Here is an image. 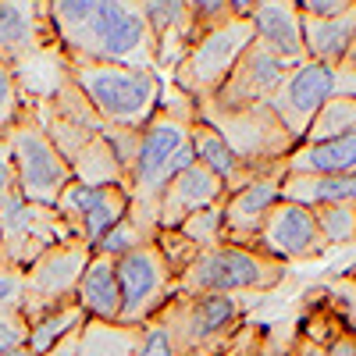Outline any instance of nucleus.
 I'll return each instance as SVG.
<instances>
[{"mask_svg": "<svg viewBox=\"0 0 356 356\" xmlns=\"http://www.w3.org/2000/svg\"><path fill=\"white\" fill-rule=\"evenodd\" d=\"M196 118L175 114L168 107H161L146 129L139 132L136 154L129 164V218L136 225H143L146 232H157V207L161 196L168 189V182L175 175H182L189 164H196L193 143H189V125Z\"/></svg>", "mask_w": 356, "mask_h": 356, "instance_id": "1", "label": "nucleus"}, {"mask_svg": "<svg viewBox=\"0 0 356 356\" xmlns=\"http://www.w3.org/2000/svg\"><path fill=\"white\" fill-rule=\"evenodd\" d=\"M68 82L89 104L104 129L143 132L161 111V79L146 68L104 65V61H68Z\"/></svg>", "mask_w": 356, "mask_h": 356, "instance_id": "2", "label": "nucleus"}, {"mask_svg": "<svg viewBox=\"0 0 356 356\" xmlns=\"http://www.w3.org/2000/svg\"><path fill=\"white\" fill-rule=\"evenodd\" d=\"M285 278V264L264 257L253 246L221 243L200 250L196 260L175 278V296H243V292H271Z\"/></svg>", "mask_w": 356, "mask_h": 356, "instance_id": "3", "label": "nucleus"}, {"mask_svg": "<svg viewBox=\"0 0 356 356\" xmlns=\"http://www.w3.org/2000/svg\"><path fill=\"white\" fill-rule=\"evenodd\" d=\"M65 57L68 61H104L157 72V43L143 18L139 0H104L93 25Z\"/></svg>", "mask_w": 356, "mask_h": 356, "instance_id": "4", "label": "nucleus"}, {"mask_svg": "<svg viewBox=\"0 0 356 356\" xmlns=\"http://www.w3.org/2000/svg\"><path fill=\"white\" fill-rule=\"evenodd\" d=\"M246 317V303L239 296H175V300L157 314L164 328L171 332L178 356H221L232 339L239 335Z\"/></svg>", "mask_w": 356, "mask_h": 356, "instance_id": "5", "label": "nucleus"}, {"mask_svg": "<svg viewBox=\"0 0 356 356\" xmlns=\"http://www.w3.org/2000/svg\"><path fill=\"white\" fill-rule=\"evenodd\" d=\"M4 139L11 150V164H15L18 196L29 203H40V207H57V200L68 189L75 171L68 157L54 146L47 129L40 125V118L22 111V118L8 129Z\"/></svg>", "mask_w": 356, "mask_h": 356, "instance_id": "6", "label": "nucleus"}, {"mask_svg": "<svg viewBox=\"0 0 356 356\" xmlns=\"http://www.w3.org/2000/svg\"><path fill=\"white\" fill-rule=\"evenodd\" d=\"M332 97H356V61L324 65V61H310L307 57L303 65L289 68L285 82L278 86V93L271 97L267 107L278 114L285 132L300 146L317 111Z\"/></svg>", "mask_w": 356, "mask_h": 356, "instance_id": "7", "label": "nucleus"}, {"mask_svg": "<svg viewBox=\"0 0 356 356\" xmlns=\"http://www.w3.org/2000/svg\"><path fill=\"white\" fill-rule=\"evenodd\" d=\"M250 43H253L250 18H228L214 29H203L175 68V89H182L189 100H196V107L207 104L221 89V82L228 79V72L235 68V61Z\"/></svg>", "mask_w": 356, "mask_h": 356, "instance_id": "8", "label": "nucleus"}, {"mask_svg": "<svg viewBox=\"0 0 356 356\" xmlns=\"http://www.w3.org/2000/svg\"><path fill=\"white\" fill-rule=\"evenodd\" d=\"M203 122H211L239 161L253 171V175H285V157L296 150V139L285 132V125L278 122V114L271 107H250V111H235V114H221V111H200Z\"/></svg>", "mask_w": 356, "mask_h": 356, "instance_id": "9", "label": "nucleus"}, {"mask_svg": "<svg viewBox=\"0 0 356 356\" xmlns=\"http://www.w3.org/2000/svg\"><path fill=\"white\" fill-rule=\"evenodd\" d=\"M114 271L118 285H122V324L129 328L154 321L175 300V275L154 239L118 257Z\"/></svg>", "mask_w": 356, "mask_h": 356, "instance_id": "10", "label": "nucleus"}, {"mask_svg": "<svg viewBox=\"0 0 356 356\" xmlns=\"http://www.w3.org/2000/svg\"><path fill=\"white\" fill-rule=\"evenodd\" d=\"M68 239H75V235L57 214V207L29 203L18 193L0 207V260L15 264L18 271H29L47 250Z\"/></svg>", "mask_w": 356, "mask_h": 356, "instance_id": "11", "label": "nucleus"}, {"mask_svg": "<svg viewBox=\"0 0 356 356\" xmlns=\"http://www.w3.org/2000/svg\"><path fill=\"white\" fill-rule=\"evenodd\" d=\"M89 257H93V250L86 243L68 239V243H57L54 250H47L29 267L25 271V303H22L25 321H36L40 314H47L54 307L72 303Z\"/></svg>", "mask_w": 356, "mask_h": 356, "instance_id": "12", "label": "nucleus"}, {"mask_svg": "<svg viewBox=\"0 0 356 356\" xmlns=\"http://www.w3.org/2000/svg\"><path fill=\"white\" fill-rule=\"evenodd\" d=\"M289 65L278 54H271L267 47H260L257 40L243 50V57L235 61V68L228 72V79L221 82V89L200 104V111H221V114H235V111H250V107H264L271 104V97L278 93V86L285 82Z\"/></svg>", "mask_w": 356, "mask_h": 356, "instance_id": "13", "label": "nucleus"}, {"mask_svg": "<svg viewBox=\"0 0 356 356\" xmlns=\"http://www.w3.org/2000/svg\"><path fill=\"white\" fill-rule=\"evenodd\" d=\"M129 207H132V200H129L125 186H86L79 178H72L61 200H57V214L65 218L68 232L79 243L97 250L104 235L122 218H129Z\"/></svg>", "mask_w": 356, "mask_h": 356, "instance_id": "14", "label": "nucleus"}, {"mask_svg": "<svg viewBox=\"0 0 356 356\" xmlns=\"http://www.w3.org/2000/svg\"><path fill=\"white\" fill-rule=\"evenodd\" d=\"M253 250H260L264 257H271L278 264H296V260H314L328 250L324 235L317 228V218L310 207L282 200L271 214H267L264 228L257 232Z\"/></svg>", "mask_w": 356, "mask_h": 356, "instance_id": "15", "label": "nucleus"}, {"mask_svg": "<svg viewBox=\"0 0 356 356\" xmlns=\"http://www.w3.org/2000/svg\"><path fill=\"white\" fill-rule=\"evenodd\" d=\"M54 47L57 36L50 25L47 0H0V61L11 72Z\"/></svg>", "mask_w": 356, "mask_h": 356, "instance_id": "16", "label": "nucleus"}, {"mask_svg": "<svg viewBox=\"0 0 356 356\" xmlns=\"http://www.w3.org/2000/svg\"><path fill=\"white\" fill-rule=\"evenodd\" d=\"M282 178L285 175H257L246 186L232 189L221 200L225 243H235V246H253L257 243V232L264 228L267 214L282 203Z\"/></svg>", "mask_w": 356, "mask_h": 356, "instance_id": "17", "label": "nucleus"}, {"mask_svg": "<svg viewBox=\"0 0 356 356\" xmlns=\"http://www.w3.org/2000/svg\"><path fill=\"white\" fill-rule=\"evenodd\" d=\"M228 196L225 182L218 175H211L203 164H189L182 175H175L164 196H161V207H157V232H171L178 228L186 218L207 211V207H218L221 200Z\"/></svg>", "mask_w": 356, "mask_h": 356, "instance_id": "18", "label": "nucleus"}, {"mask_svg": "<svg viewBox=\"0 0 356 356\" xmlns=\"http://www.w3.org/2000/svg\"><path fill=\"white\" fill-rule=\"evenodd\" d=\"M253 25V40L278 54L289 68L307 61V47H303V15L296 8V0H260L250 11Z\"/></svg>", "mask_w": 356, "mask_h": 356, "instance_id": "19", "label": "nucleus"}, {"mask_svg": "<svg viewBox=\"0 0 356 356\" xmlns=\"http://www.w3.org/2000/svg\"><path fill=\"white\" fill-rule=\"evenodd\" d=\"M75 303L82 307L86 321H107L122 324V285H118L114 260L104 253H93L75 289Z\"/></svg>", "mask_w": 356, "mask_h": 356, "instance_id": "20", "label": "nucleus"}, {"mask_svg": "<svg viewBox=\"0 0 356 356\" xmlns=\"http://www.w3.org/2000/svg\"><path fill=\"white\" fill-rule=\"evenodd\" d=\"M189 143H193L196 164H203L211 175H218L228 193L239 189V186H246L250 178H257V175L239 161V154H235L232 146H228V139H225L211 122H203L200 114H196V122L189 125Z\"/></svg>", "mask_w": 356, "mask_h": 356, "instance_id": "21", "label": "nucleus"}, {"mask_svg": "<svg viewBox=\"0 0 356 356\" xmlns=\"http://www.w3.org/2000/svg\"><path fill=\"white\" fill-rule=\"evenodd\" d=\"M303 47L310 61L342 65L356 50V8L332 18H303Z\"/></svg>", "mask_w": 356, "mask_h": 356, "instance_id": "22", "label": "nucleus"}, {"mask_svg": "<svg viewBox=\"0 0 356 356\" xmlns=\"http://www.w3.org/2000/svg\"><path fill=\"white\" fill-rule=\"evenodd\" d=\"M356 171V132L328 143H300L285 157V175H349Z\"/></svg>", "mask_w": 356, "mask_h": 356, "instance_id": "23", "label": "nucleus"}, {"mask_svg": "<svg viewBox=\"0 0 356 356\" xmlns=\"http://www.w3.org/2000/svg\"><path fill=\"white\" fill-rule=\"evenodd\" d=\"M282 200L303 203L310 211L332 203H356V171L349 175H285Z\"/></svg>", "mask_w": 356, "mask_h": 356, "instance_id": "24", "label": "nucleus"}, {"mask_svg": "<svg viewBox=\"0 0 356 356\" xmlns=\"http://www.w3.org/2000/svg\"><path fill=\"white\" fill-rule=\"evenodd\" d=\"M82 324H86V314L72 300L65 307H54V310L40 314L36 321H29V342L25 346H29V353H33V356H43V353H50L57 342H61L65 335L79 332Z\"/></svg>", "mask_w": 356, "mask_h": 356, "instance_id": "25", "label": "nucleus"}, {"mask_svg": "<svg viewBox=\"0 0 356 356\" xmlns=\"http://www.w3.org/2000/svg\"><path fill=\"white\" fill-rule=\"evenodd\" d=\"M100 4H104V0H47L50 25H54V36H57L61 54H72L75 50V43L82 40V33L93 25Z\"/></svg>", "mask_w": 356, "mask_h": 356, "instance_id": "26", "label": "nucleus"}, {"mask_svg": "<svg viewBox=\"0 0 356 356\" xmlns=\"http://www.w3.org/2000/svg\"><path fill=\"white\" fill-rule=\"evenodd\" d=\"M136 339H139V328H129V324L86 321L79 356H132Z\"/></svg>", "mask_w": 356, "mask_h": 356, "instance_id": "27", "label": "nucleus"}, {"mask_svg": "<svg viewBox=\"0 0 356 356\" xmlns=\"http://www.w3.org/2000/svg\"><path fill=\"white\" fill-rule=\"evenodd\" d=\"M346 132H356V97H332L310 122L303 143H328Z\"/></svg>", "mask_w": 356, "mask_h": 356, "instance_id": "28", "label": "nucleus"}, {"mask_svg": "<svg viewBox=\"0 0 356 356\" xmlns=\"http://www.w3.org/2000/svg\"><path fill=\"white\" fill-rule=\"evenodd\" d=\"M328 246H356V203H332L314 211Z\"/></svg>", "mask_w": 356, "mask_h": 356, "instance_id": "29", "label": "nucleus"}, {"mask_svg": "<svg viewBox=\"0 0 356 356\" xmlns=\"http://www.w3.org/2000/svg\"><path fill=\"white\" fill-rule=\"evenodd\" d=\"M175 232H182L186 239L200 250H211V246H221L225 243V211H221V203L218 207H207V211L186 218L182 225H178Z\"/></svg>", "mask_w": 356, "mask_h": 356, "instance_id": "30", "label": "nucleus"}, {"mask_svg": "<svg viewBox=\"0 0 356 356\" xmlns=\"http://www.w3.org/2000/svg\"><path fill=\"white\" fill-rule=\"evenodd\" d=\"M154 235L146 232L143 225H136L132 218H122L118 221L104 239L97 243V250L93 253H104V257H111V260H118V257H125L129 250H136V246H143V243H150Z\"/></svg>", "mask_w": 356, "mask_h": 356, "instance_id": "31", "label": "nucleus"}, {"mask_svg": "<svg viewBox=\"0 0 356 356\" xmlns=\"http://www.w3.org/2000/svg\"><path fill=\"white\" fill-rule=\"evenodd\" d=\"M132 356H178V346L171 339V332L164 328V321H146L139 324V339H136V349Z\"/></svg>", "mask_w": 356, "mask_h": 356, "instance_id": "32", "label": "nucleus"}, {"mask_svg": "<svg viewBox=\"0 0 356 356\" xmlns=\"http://www.w3.org/2000/svg\"><path fill=\"white\" fill-rule=\"evenodd\" d=\"M22 118V89L15 72L0 61V136H8V129Z\"/></svg>", "mask_w": 356, "mask_h": 356, "instance_id": "33", "label": "nucleus"}, {"mask_svg": "<svg viewBox=\"0 0 356 356\" xmlns=\"http://www.w3.org/2000/svg\"><path fill=\"white\" fill-rule=\"evenodd\" d=\"M221 356H285V353L275 349L271 335L264 328H239V335L232 339V346Z\"/></svg>", "mask_w": 356, "mask_h": 356, "instance_id": "34", "label": "nucleus"}, {"mask_svg": "<svg viewBox=\"0 0 356 356\" xmlns=\"http://www.w3.org/2000/svg\"><path fill=\"white\" fill-rule=\"evenodd\" d=\"M25 303V271L0 260V310H22Z\"/></svg>", "mask_w": 356, "mask_h": 356, "instance_id": "35", "label": "nucleus"}, {"mask_svg": "<svg viewBox=\"0 0 356 356\" xmlns=\"http://www.w3.org/2000/svg\"><path fill=\"white\" fill-rule=\"evenodd\" d=\"M29 342V321L22 310H0V356H8Z\"/></svg>", "mask_w": 356, "mask_h": 356, "instance_id": "36", "label": "nucleus"}, {"mask_svg": "<svg viewBox=\"0 0 356 356\" xmlns=\"http://www.w3.org/2000/svg\"><path fill=\"white\" fill-rule=\"evenodd\" d=\"M186 8H189V18H193V25H196V33H203V29H214V25L235 18L232 8H228V0H186Z\"/></svg>", "mask_w": 356, "mask_h": 356, "instance_id": "37", "label": "nucleus"}, {"mask_svg": "<svg viewBox=\"0 0 356 356\" xmlns=\"http://www.w3.org/2000/svg\"><path fill=\"white\" fill-rule=\"evenodd\" d=\"M296 8H300L303 18H332L356 8V0H296Z\"/></svg>", "mask_w": 356, "mask_h": 356, "instance_id": "38", "label": "nucleus"}, {"mask_svg": "<svg viewBox=\"0 0 356 356\" xmlns=\"http://www.w3.org/2000/svg\"><path fill=\"white\" fill-rule=\"evenodd\" d=\"M18 193L15 182V164H11V150H8V139L0 136V207H4L11 196Z\"/></svg>", "mask_w": 356, "mask_h": 356, "instance_id": "39", "label": "nucleus"}, {"mask_svg": "<svg viewBox=\"0 0 356 356\" xmlns=\"http://www.w3.org/2000/svg\"><path fill=\"white\" fill-rule=\"evenodd\" d=\"M324 356H356V335L349 328H342L328 346H324Z\"/></svg>", "mask_w": 356, "mask_h": 356, "instance_id": "40", "label": "nucleus"}, {"mask_svg": "<svg viewBox=\"0 0 356 356\" xmlns=\"http://www.w3.org/2000/svg\"><path fill=\"white\" fill-rule=\"evenodd\" d=\"M285 356H324V346H321V342H314V339H307L303 332H296V339L289 342Z\"/></svg>", "mask_w": 356, "mask_h": 356, "instance_id": "41", "label": "nucleus"}, {"mask_svg": "<svg viewBox=\"0 0 356 356\" xmlns=\"http://www.w3.org/2000/svg\"><path fill=\"white\" fill-rule=\"evenodd\" d=\"M328 289L335 300H356V275H339V278H332Z\"/></svg>", "mask_w": 356, "mask_h": 356, "instance_id": "42", "label": "nucleus"}, {"mask_svg": "<svg viewBox=\"0 0 356 356\" xmlns=\"http://www.w3.org/2000/svg\"><path fill=\"white\" fill-rule=\"evenodd\" d=\"M79 346H82V328L72 332V335H65L61 342H57L50 353H43V356H79Z\"/></svg>", "mask_w": 356, "mask_h": 356, "instance_id": "43", "label": "nucleus"}, {"mask_svg": "<svg viewBox=\"0 0 356 356\" xmlns=\"http://www.w3.org/2000/svg\"><path fill=\"white\" fill-rule=\"evenodd\" d=\"M339 310H342V321H346V328L356 335V300H339Z\"/></svg>", "mask_w": 356, "mask_h": 356, "instance_id": "44", "label": "nucleus"}, {"mask_svg": "<svg viewBox=\"0 0 356 356\" xmlns=\"http://www.w3.org/2000/svg\"><path fill=\"white\" fill-rule=\"evenodd\" d=\"M260 4V0H228V8H232V15L235 18H250V11Z\"/></svg>", "mask_w": 356, "mask_h": 356, "instance_id": "45", "label": "nucleus"}, {"mask_svg": "<svg viewBox=\"0 0 356 356\" xmlns=\"http://www.w3.org/2000/svg\"><path fill=\"white\" fill-rule=\"evenodd\" d=\"M8 356H33V353H29V346H22V349H15V353H8Z\"/></svg>", "mask_w": 356, "mask_h": 356, "instance_id": "46", "label": "nucleus"}, {"mask_svg": "<svg viewBox=\"0 0 356 356\" xmlns=\"http://www.w3.org/2000/svg\"><path fill=\"white\" fill-rule=\"evenodd\" d=\"M342 275H356V260H353V264L346 267V271H342Z\"/></svg>", "mask_w": 356, "mask_h": 356, "instance_id": "47", "label": "nucleus"}, {"mask_svg": "<svg viewBox=\"0 0 356 356\" xmlns=\"http://www.w3.org/2000/svg\"><path fill=\"white\" fill-rule=\"evenodd\" d=\"M349 61H356V50H353V57H349Z\"/></svg>", "mask_w": 356, "mask_h": 356, "instance_id": "48", "label": "nucleus"}]
</instances>
